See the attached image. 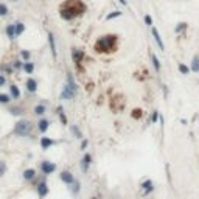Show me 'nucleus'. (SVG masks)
Returning <instances> with one entry per match:
<instances>
[{
  "label": "nucleus",
  "instance_id": "3",
  "mask_svg": "<svg viewBox=\"0 0 199 199\" xmlns=\"http://www.w3.org/2000/svg\"><path fill=\"white\" fill-rule=\"evenodd\" d=\"M76 90H78L76 83L73 81V76L69 73V76H67V84L64 86V89H62V92H61V98H62V100H70V98H73V97L76 95Z\"/></svg>",
  "mask_w": 199,
  "mask_h": 199
},
{
  "label": "nucleus",
  "instance_id": "14",
  "mask_svg": "<svg viewBox=\"0 0 199 199\" xmlns=\"http://www.w3.org/2000/svg\"><path fill=\"white\" fill-rule=\"evenodd\" d=\"M6 36L9 37V39H14L16 37V26L12 25V23H9V25H6Z\"/></svg>",
  "mask_w": 199,
  "mask_h": 199
},
{
  "label": "nucleus",
  "instance_id": "7",
  "mask_svg": "<svg viewBox=\"0 0 199 199\" xmlns=\"http://www.w3.org/2000/svg\"><path fill=\"white\" fill-rule=\"evenodd\" d=\"M37 194L41 196V197H45L48 194V185H47L45 180H41V182L37 184Z\"/></svg>",
  "mask_w": 199,
  "mask_h": 199
},
{
  "label": "nucleus",
  "instance_id": "29",
  "mask_svg": "<svg viewBox=\"0 0 199 199\" xmlns=\"http://www.w3.org/2000/svg\"><path fill=\"white\" fill-rule=\"evenodd\" d=\"M8 14V6L5 5V3H0V16H6Z\"/></svg>",
  "mask_w": 199,
  "mask_h": 199
},
{
  "label": "nucleus",
  "instance_id": "42",
  "mask_svg": "<svg viewBox=\"0 0 199 199\" xmlns=\"http://www.w3.org/2000/svg\"><path fill=\"white\" fill-rule=\"evenodd\" d=\"M12 2H17V0H12Z\"/></svg>",
  "mask_w": 199,
  "mask_h": 199
},
{
  "label": "nucleus",
  "instance_id": "12",
  "mask_svg": "<svg viewBox=\"0 0 199 199\" xmlns=\"http://www.w3.org/2000/svg\"><path fill=\"white\" fill-rule=\"evenodd\" d=\"M83 56H84V53L81 51V50H78V48H73V51H72V58H73V61L75 62H81V59H83Z\"/></svg>",
  "mask_w": 199,
  "mask_h": 199
},
{
  "label": "nucleus",
  "instance_id": "24",
  "mask_svg": "<svg viewBox=\"0 0 199 199\" xmlns=\"http://www.w3.org/2000/svg\"><path fill=\"white\" fill-rule=\"evenodd\" d=\"M151 59H153V65H154L156 72H160V62H159L157 56H156V55H153V56H151Z\"/></svg>",
  "mask_w": 199,
  "mask_h": 199
},
{
  "label": "nucleus",
  "instance_id": "9",
  "mask_svg": "<svg viewBox=\"0 0 199 199\" xmlns=\"http://www.w3.org/2000/svg\"><path fill=\"white\" fill-rule=\"evenodd\" d=\"M90 162H92L90 154H84L83 160H81V170L84 171V173H87V170H89V166H90Z\"/></svg>",
  "mask_w": 199,
  "mask_h": 199
},
{
  "label": "nucleus",
  "instance_id": "38",
  "mask_svg": "<svg viewBox=\"0 0 199 199\" xmlns=\"http://www.w3.org/2000/svg\"><path fill=\"white\" fill-rule=\"evenodd\" d=\"M87 145H89V142H87V140H83V143H81V149H86V148H87Z\"/></svg>",
  "mask_w": 199,
  "mask_h": 199
},
{
  "label": "nucleus",
  "instance_id": "40",
  "mask_svg": "<svg viewBox=\"0 0 199 199\" xmlns=\"http://www.w3.org/2000/svg\"><path fill=\"white\" fill-rule=\"evenodd\" d=\"M22 67V64H20V61H16V64H14V69H20Z\"/></svg>",
  "mask_w": 199,
  "mask_h": 199
},
{
  "label": "nucleus",
  "instance_id": "20",
  "mask_svg": "<svg viewBox=\"0 0 199 199\" xmlns=\"http://www.w3.org/2000/svg\"><path fill=\"white\" fill-rule=\"evenodd\" d=\"M191 70L199 73V56H194V58H193V62H191Z\"/></svg>",
  "mask_w": 199,
  "mask_h": 199
},
{
  "label": "nucleus",
  "instance_id": "4",
  "mask_svg": "<svg viewBox=\"0 0 199 199\" xmlns=\"http://www.w3.org/2000/svg\"><path fill=\"white\" fill-rule=\"evenodd\" d=\"M31 128H33L31 122H28V120H20V122H17L16 126H14V134H16V136H20V137H26V136L31 132Z\"/></svg>",
  "mask_w": 199,
  "mask_h": 199
},
{
  "label": "nucleus",
  "instance_id": "17",
  "mask_svg": "<svg viewBox=\"0 0 199 199\" xmlns=\"http://www.w3.org/2000/svg\"><path fill=\"white\" fill-rule=\"evenodd\" d=\"M9 94H11L12 98H19V97H20V90H19V87H17L16 84H12V86L9 87Z\"/></svg>",
  "mask_w": 199,
  "mask_h": 199
},
{
  "label": "nucleus",
  "instance_id": "21",
  "mask_svg": "<svg viewBox=\"0 0 199 199\" xmlns=\"http://www.w3.org/2000/svg\"><path fill=\"white\" fill-rule=\"evenodd\" d=\"M14 26H16V36H20V34L23 33V30H25V25H23L22 22H17Z\"/></svg>",
  "mask_w": 199,
  "mask_h": 199
},
{
  "label": "nucleus",
  "instance_id": "35",
  "mask_svg": "<svg viewBox=\"0 0 199 199\" xmlns=\"http://www.w3.org/2000/svg\"><path fill=\"white\" fill-rule=\"evenodd\" d=\"M185 26H187V23H179V25L176 26V31H180V30H184Z\"/></svg>",
  "mask_w": 199,
  "mask_h": 199
},
{
  "label": "nucleus",
  "instance_id": "36",
  "mask_svg": "<svg viewBox=\"0 0 199 199\" xmlns=\"http://www.w3.org/2000/svg\"><path fill=\"white\" fill-rule=\"evenodd\" d=\"M59 117H61V122H62L64 125H67V118H65V115H64V112H62V114H59Z\"/></svg>",
  "mask_w": 199,
  "mask_h": 199
},
{
  "label": "nucleus",
  "instance_id": "19",
  "mask_svg": "<svg viewBox=\"0 0 199 199\" xmlns=\"http://www.w3.org/2000/svg\"><path fill=\"white\" fill-rule=\"evenodd\" d=\"M142 187H143V190L146 191V193L153 191V188H154V187H153V182H151V180H145V182L142 184Z\"/></svg>",
  "mask_w": 199,
  "mask_h": 199
},
{
  "label": "nucleus",
  "instance_id": "28",
  "mask_svg": "<svg viewBox=\"0 0 199 199\" xmlns=\"http://www.w3.org/2000/svg\"><path fill=\"white\" fill-rule=\"evenodd\" d=\"M120 16H122V12H120V11H114V12H111V14H108V16H106V19H108V20H111V19L120 17Z\"/></svg>",
  "mask_w": 199,
  "mask_h": 199
},
{
  "label": "nucleus",
  "instance_id": "8",
  "mask_svg": "<svg viewBox=\"0 0 199 199\" xmlns=\"http://www.w3.org/2000/svg\"><path fill=\"white\" fill-rule=\"evenodd\" d=\"M48 44H50V50H51L53 58H56L58 51H56V42H55V36H53V33H48Z\"/></svg>",
  "mask_w": 199,
  "mask_h": 199
},
{
  "label": "nucleus",
  "instance_id": "15",
  "mask_svg": "<svg viewBox=\"0 0 199 199\" xmlns=\"http://www.w3.org/2000/svg\"><path fill=\"white\" fill-rule=\"evenodd\" d=\"M34 176H36V171H34L33 168H28V170L23 171V179H25V180H33Z\"/></svg>",
  "mask_w": 199,
  "mask_h": 199
},
{
  "label": "nucleus",
  "instance_id": "41",
  "mask_svg": "<svg viewBox=\"0 0 199 199\" xmlns=\"http://www.w3.org/2000/svg\"><path fill=\"white\" fill-rule=\"evenodd\" d=\"M120 3H122V5H126V0H120Z\"/></svg>",
  "mask_w": 199,
  "mask_h": 199
},
{
  "label": "nucleus",
  "instance_id": "32",
  "mask_svg": "<svg viewBox=\"0 0 199 199\" xmlns=\"http://www.w3.org/2000/svg\"><path fill=\"white\" fill-rule=\"evenodd\" d=\"M20 56H22L23 59H30V51H26V50H22V51H20Z\"/></svg>",
  "mask_w": 199,
  "mask_h": 199
},
{
  "label": "nucleus",
  "instance_id": "2",
  "mask_svg": "<svg viewBox=\"0 0 199 199\" xmlns=\"http://www.w3.org/2000/svg\"><path fill=\"white\" fill-rule=\"evenodd\" d=\"M117 44V36L115 34H108V36H103L100 37L97 44H95V50L98 53H108V51H114Z\"/></svg>",
  "mask_w": 199,
  "mask_h": 199
},
{
  "label": "nucleus",
  "instance_id": "33",
  "mask_svg": "<svg viewBox=\"0 0 199 199\" xmlns=\"http://www.w3.org/2000/svg\"><path fill=\"white\" fill-rule=\"evenodd\" d=\"M145 23H146L148 26H151V25H153V19H151V16H148V14L145 16Z\"/></svg>",
  "mask_w": 199,
  "mask_h": 199
},
{
  "label": "nucleus",
  "instance_id": "25",
  "mask_svg": "<svg viewBox=\"0 0 199 199\" xmlns=\"http://www.w3.org/2000/svg\"><path fill=\"white\" fill-rule=\"evenodd\" d=\"M9 101H11L9 95H6V94H0V103H2V104H8Z\"/></svg>",
  "mask_w": 199,
  "mask_h": 199
},
{
  "label": "nucleus",
  "instance_id": "10",
  "mask_svg": "<svg viewBox=\"0 0 199 199\" xmlns=\"http://www.w3.org/2000/svg\"><path fill=\"white\" fill-rule=\"evenodd\" d=\"M151 31H153V37H154V41L157 42L159 48H160V50H163V48H165V45H163V42H162V37H160V34H159V31H157L156 28H153Z\"/></svg>",
  "mask_w": 199,
  "mask_h": 199
},
{
  "label": "nucleus",
  "instance_id": "22",
  "mask_svg": "<svg viewBox=\"0 0 199 199\" xmlns=\"http://www.w3.org/2000/svg\"><path fill=\"white\" fill-rule=\"evenodd\" d=\"M23 70L26 72V73H33V70H34V65H33V62H25L23 64Z\"/></svg>",
  "mask_w": 199,
  "mask_h": 199
},
{
  "label": "nucleus",
  "instance_id": "11",
  "mask_svg": "<svg viewBox=\"0 0 199 199\" xmlns=\"http://www.w3.org/2000/svg\"><path fill=\"white\" fill-rule=\"evenodd\" d=\"M26 89H28V92H36L37 90V81L36 79H33V78H28L26 79Z\"/></svg>",
  "mask_w": 199,
  "mask_h": 199
},
{
  "label": "nucleus",
  "instance_id": "37",
  "mask_svg": "<svg viewBox=\"0 0 199 199\" xmlns=\"http://www.w3.org/2000/svg\"><path fill=\"white\" fill-rule=\"evenodd\" d=\"M157 120H159V112H154V114H153V122L156 123Z\"/></svg>",
  "mask_w": 199,
  "mask_h": 199
},
{
  "label": "nucleus",
  "instance_id": "1",
  "mask_svg": "<svg viewBox=\"0 0 199 199\" xmlns=\"http://www.w3.org/2000/svg\"><path fill=\"white\" fill-rule=\"evenodd\" d=\"M84 11H86V5L83 2H79V0H69L64 6H61V17L70 20L78 14H83Z\"/></svg>",
  "mask_w": 199,
  "mask_h": 199
},
{
  "label": "nucleus",
  "instance_id": "6",
  "mask_svg": "<svg viewBox=\"0 0 199 199\" xmlns=\"http://www.w3.org/2000/svg\"><path fill=\"white\" fill-rule=\"evenodd\" d=\"M59 179L67 185H72L75 182V177H73V174L70 173V171H62V173L59 174Z\"/></svg>",
  "mask_w": 199,
  "mask_h": 199
},
{
  "label": "nucleus",
  "instance_id": "34",
  "mask_svg": "<svg viewBox=\"0 0 199 199\" xmlns=\"http://www.w3.org/2000/svg\"><path fill=\"white\" fill-rule=\"evenodd\" d=\"M132 117H134V118H140V117H142V111H140V109H136L134 112H132Z\"/></svg>",
  "mask_w": 199,
  "mask_h": 199
},
{
  "label": "nucleus",
  "instance_id": "16",
  "mask_svg": "<svg viewBox=\"0 0 199 199\" xmlns=\"http://www.w3.org/2000/svg\"><path fill=\"white\" fill-rule=\"evenodd\" d=\"M48 128H50V122H48V120H45V118H42V120L37 123V129L41 131V132H45Z\"/></svg>",
  "mask_w": 199,
  "mask_h": 199
},
{
  "label": "nucleus",
  "instance_id": "39",
  "mask_svg": "<svg viewBox=\"0 0 199 199\" xmlns=\"http://www.w3.org/2000/svg\"><path fill=\"white\" fill-rule=\"evenodd\" d=\"M5 81H6V79H5V76H3V75H0V87H2V86L5 84Z\"/></svg>",
  "mask_w": 199,
  "mask_h": 199
},
{
  "label": "nucleus",
  "instance_id": "31",
  "mask_svg": "<svg viewBox=\"0 0 199 199\" xmlns=\"http://www.w3.org/2000/svg\"><path fill=\"white\" fill-rule=\"evenodd\" d=\"M5 173H6V163L3 160H0V177L5 176Z\"/></svg>",
  "mask_w": 199,
  "mask_h": 199
},
{
  "label": "nucleus",
  "instance_id": "18",
  "mask_svg": "<svg viewBox=\"0 0 199 199\" xmlns=\"http://www.w3.org/2000/svg\"><path fill=\"white\" fill-rule=\"evenodd\" d=\"M45 111H47V108H45L44 104H37V106H34V114H36V115H44Z\"/></svg>",
  "mask_w": 199,
  "mask_h": 199
},
{
  "label": "nucleus",
  "instance_id": "26",
  "mask_svg": "<svg viewBox=\"0 0 199 199\" xmlns=\"http://www.w3.org/2000/svg\"><path fill=\"white\" fill-rule=\"evenodd\" d=\"M72 134L76 137V139H81L83 137V134H81V131H79L76 126H72Z\"/></svg>",
  "mask_w": 199,
  "mask_h": 199
},
{
  "label": "nucleus",
  "instance_id": "5",
  "mask_svg": "<svg viewBox=\"0 0 199 199\" xmlns=\"http://www.w3.org/2000/svg\"><path fill=\"white\" fill-rule=\"evenodd\" d=\"M55 170H56V165L53 163V162H50V160H44V162L41 163V171H42L45 176H50Z\"/></svg>",
  "mask_w": 199,
  "mask_h": 199
},
{
  "label": "nucleus",
  "instance_id": "30",
  "mask_svg": "<svg viewBox=\"0 0 199 199\" xmlns=\"http://www.w3.org/2000/svg\"><path fill=\"white\" fill-rule=\"evenodd\" d=\"M179 72H180V73H184V75H188L190 69H188L185 64H179Z\"/></svg>",
  "mask_w": 199,
  "mask_h": 199
},
{
  "label": "nucleus",
  "instance_id": "13",
  "mask_svg": "<svg viewBox=\"0 0 199 199\" xmlns=\"http://www.w3.org/2000/svg\"><path fill=\"white\" fill-rule=\"evenodd\" d=\"M53 143H55V142H53L50 137H42L41 139V148L42 149H48L50 146H53Z\"/></svg>",
  "mask_w": 199,
  "mask_h": 199
},
{
  "label": "nucleus",
  "instance_id": "27",
  "mask_svg": "<svg viewBox=\"0 0 199 199\" xmlns=\"http://www.w3.org/2000/svg\"><path fill=\"white\" fill-rule=\"evenodd\" d=\"M72 193H75V194H78L79 193V182L75 179V182L72 184Z\"/></svg>",
  "mask_w": 199,
  "mask_h": 199
},
{
  "label": "nucleus",
  "instance_id": "23",
  "mask_svg": "<svg viewBox=\"0 0 199 199\" xmlns=\"http://www.w3.org/2000/svg\"><path fill=\"white\" fill-rule=\"evenodd\" d=\"M9 114H11V115H22V114H23V109L19 108V106H16V108H11V109H9Z\"/></svg>",
  "mask_w": 199,
  "mask_h": 199
}]
</instances>
